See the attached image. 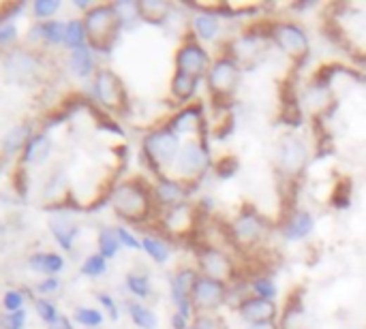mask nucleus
I'll return each instance as SVG.
<instances>
[{"label": "nucleus", "instance_id": "1", "mask_svg": "<svg viewBox=\"0 0 366 329\" xmlns=\"http://www.w3.org/2000/svg\"><path fill=\"white\" fill-rule=\"evenodd\" d=\"M84 28H86L90 47L108 53L112 49V45L116 43L122 24L114 11V5H99L86 13Z\"/></svg>", "mask_w": 366, "mask_h": 329}, {"label": "nucleus", "instance_id": "2", "mask_svg": "<svg viewBox=\"0 0 366 329\" xmlns=\"http://www.w3.org/2000/svg\"><path fill=\"white\" fill-rule=\"evenodd\" d=\"M180 148H182L180 137L165 127V129H156L150 135H146L141 154L148 162V167L156 174V178H161L163 176L161 169L176 162Z\"/></svg>", "mask_w": 366, "mask_h": 329}, {"label": "nucleus", "instance_id": "3", "mask_svg": "<svg viewBox=\"0 0 366 329\" xmlns=\"http://www.w3.org/2000/svg\"><path fill=\"white\" fill-rule=\"evenodd\" d=\"M114 209L129 223H141L150 212V195L137 182H125L112 197Z\"/></svg>", "mask_w": 366, "mask_h": 329}, {"label": "nucleus", "instance_id": "4", "mask_svg": "<svg viewBox=\"0 0 366 329\" xmlns=\"http://www.w3.org/2000/svg\"><path fill=\"white\" fill-rule=\"evenodd\" d=\"M227 302V287L225 283L210 278V276H197L191 289V306L197 314L201 312H215Z\"/></svg>", "mask_w": 366, "mask_h": 329}, {"label": "nucleus", "instance_id": "5", "mask_svg": "<svg viewBox=\"0 0 366 329\" xmlns=\"http://www.w3.org/2000/svg\"><path fill=\"white\" fill-rule=\"evenodd\" d=\"M238 82H240V67L227 56L215 60L210 65V71H208V75H206L208 90L213 92L215 98L232 96L238 88Z\"/></svg>", "mask_w": 366, "mask_h": 329}, {"label": "nucleus", "instance_id": "6", "mask_svg": "<svg viewBox=\"0 0 366 329\" xmlns=\"http://www.w3.org/2000/svg\"><path fill=\"white\" fill-rule=\"evenodd\" d=\"M270 37L277 43V47L281 51H285L287 56L298 58V56H306V53H308V37H306V32L300 26L291 24V22L272 24Z\"/></svg>", "mask_w": 366, "mask_h": 329}, {"label": "nucleus", "instance_id": "7", "mask_svg": "<svg viewBox=\"0 0 366 329\" xmlns=\"http://www.w3.org/2000/svg\"><path fill=\"white\" fill-rule=\"evenodd\" d=\"M208 167H210V156H208V150L199 143V141H187L182 143L178 158L174 162V169L184 176V178H193L203 174Z\"/></svg>", "mask_w": 366, "mask_h": 329}, {"label": "nucleus", "instance_id": "8", "mask_svg": "<svg viewBox=\"0 0 366 329\" xmlns=\"http://www.w3.org/2000/svg\"><path fill=\"white\" fill-rule=\"evenodd\" d=\"M277 162L279 169L287 176H298L308 162V150L304 141L298 137H283L277 146Z\"/></svg>", "mask_w": 366, "mask_h": 329}, {"label": "nucleus", "instance_id": "9", "mask_svg": "<svg viewBox=\"0 0 366 329\" xmlns=\"http://www.w3.org/2000/svg\"><path fill=\"white\" fill-rule=\"evenodd\" d=\"M208 67H210V56H208V51L199 43L184 41L178 47V51H176V71L201 77L208 71Z\"/></svg>", "mask_w": 366, "mask_h": 329}, {"label": "nucleus", "instance_id": "10", "mask_svg": "<svg viewBox=\"0 0 366 329\" xmlns=\"http://www.w3.org/2000/svg\"><path fill=\"white\" fill-rule=\"evenodd\" d=\"M94 92L99 96V101L110 107V109H118L127 103V92L125 86L120 82V77L110 71V69H103L96 73L94 77Z\"/></svg>", "mask_w": 366, "mask_h": 329}, {"label": "nucleus", "instance_id": "11", "mask_svg": "<svg viewBox=\"0 0 366 329\" xmlns=\"http://www.w3.org/2000/svg\"><path fill=\"white\" fill-rule=\"evenodd\" d=\"M197 278V273L191 267H182L172 276V299L176 304V312L189 318L193 314L191 306V289Z\"/></svg>", "mask_w": 366, "mask_h": 329}, {"label": "nucleus", "instance_id": "12", "mask_svg": "<svg viewBox=\"0 0 366 329\" xmlns=\"http://www.w3.org/2000/svg\"><path fill=\"white\" fill-rule=\"evenodd\" d=\"M197 259H199V267H201V276H210L221 283L232 278V261L225 252L208 246L197 252Z\"/></svg>", "mask_w": 366, "mask_h": 329}, {"label": "nucleus", "instance_id": "13", "mask_svg": "<svg viewBox=\"0 0 366 329\" xmlns=\"http://www.w3.org/2000/svg\"><path fill=\"white\" fill-rule=\"evenodd\" d=\"M238 314L248 321V323H266V321H274L277 316V306L274 302L261 299V297H244L238 304Z\"/></svg>", "mask_w": 366, "mask_h": 329}, {"label": "nucleus", "instance_id": "14", "mask_svg": "<svg viewBox=\"0 0 366 329\" xmlns=\"http://www.w3.org/2000/svg\"><path fill=\"white\" fill-rule=\"evenodd\" d=\"M261 233H264V221L253 212H242L236 223H234V238L242 244H251V242H257L261 238Z\"/></svg>", "mask_w": 366, "mask_h": 329}, {"label": "nucleus", "instance_id": "15", "mask_svg": "<svg viewBox=\"0 0 366 329\" xmlns=\"http://www.w3.org/2000/svg\"><path fill=\"white\" fill-rule=\"evenodd\" d=\"M315 229V218L306 209H296L283 225V236L289 242H298L310 236V231Z\"/></svg>", "mask_w": 366, "mask_h": 329}, {"label": "nucleus", "instance_id": "16", "mask_svg": "<svg viewBox=\"0 0 366 329\" xmlns=\"http://www.w3.org/2000/svg\"><path fill=\"white\" fill-rule=\"evenodd\" d=\"M261 45H264V41H261L259 37L255 34H242L238 39H234L229 43V51H232V60L238 65L240 60H244V65H248V60H257V56L261 53Z\"/></svg>", "mask_w": 366, "mask_h": 329}, {"label": "nucleus", "instance_id": "17", "mask_svg": "<svg viewBox=\"0 0 366 329\" xmlns=\"http://www.w3.org/2000/svg\"><path fill=\"white\" fill-rule=\"evenodd\" d=\"M201 124H203L201 107L199 105H187L184 109H180V112L172 118L168 129L174 131L180 137V135H189V133L197 131V127H201Z\"/></svg>", "mask_w": 366, "mask_h": 329}, {"label": "nucleus", "instance_id": "18", "mask_svg": "<svg viewBox=\"0 0 366 329\" xmlns=\"http://www.w3.org/2000/svg\"><path fill=\"white\" fill-rule=\"evenodd\" d=\"M184 195H187V193H184L182 184L176 182V180H172V178H165V176H161L159 182H156V186H154V197H156V201H159L161 205H168V207L182 203Z\"/></svg>", "mask_w": 366, "mask_h": 329}, {"label": "nucleus", "instance_id": "19", "mask_svg": "<svg viewBox=\"0 0 366 329\" xmlns=\"http://www.w3.org/2000/svg\"><path fill=\"white\" fill-rule=\"evenodd\" d=\"M193 28H195L199 39L215 41L221 32V20H219V15H215L210 11H203V13H197L193 18Z\"/></svg>", "mask_w": 366, "mask_h": 329}, {"label": "nucleus", "instance_id": "20", "mask_svg": "<svg viewBox=\"0 0 366 329\" xmlns=\"http://www.w3.org/2000/svg\"><path fill=\"white\" fill-rule=\"evenodd\" d=\"M199 79L201 77H195V75H187V73L176 71L174 77H172V94L178 101H191L195 96V92H197Z\"/></svg>", "mask_w": 366, "mask_h": 329}, {"label": "nucleus", "instance_id": "21", "mask_svg": "<svg viewBox=\"0 0 366 329\" xmlns=\"http://www.w3.org/2000/svg\"><path fill=\"white\" fill-rule=\"evenodd\" d=\"M28 265H30V269L41 271V273H58L65 267V259L54 252H43V254L30 257Z\"/></svg>", "mask_w": 366, "mask_h": 329}, {"label": "nucleus", "instance_id": "22", "mask_svg": "<svg viewBox=\"0 0 366 329\" xmlns=\"http://www.w3.org/2000/svg\"><path fill=\"white\" fill-rule=\"evenodd\" d=\"M141 248L150 254V259H152L154 263H159V265L168 263L170 257H172L170 244L163 242V240H159V238H152V236H144V238H141Z\"/></svg>", "mask_w": 366, "mask_h": 329}, {"label": "nucleus", "instance_id": "23", "mask_svg": "<svg viewBox=\"0 0 366 329\" xmlns=\"http://www.w3.org/2000/svg\"><path fill=\"white\" fill-rule=\"evenodd\" d=\"M137 5H139V15H141V20L152 22V24L163 22L165 15L170 13V5H168V3H156V0H144V3H137Z\"/></svg>", "mask_w": 366, "mask_h": 329}, {"label": "nucleus", "instance_id": "24", "mask_svg": "<svg viewBox=\"0 0 366 329\" xmlns=\"http://www.w3.org/2000/svg\"><path fill=\"white\" fill-rule=\"evenodd\" d=\"M49 139L45 135H37L26 143L24 150V162H41L49 154Z\"/></svg>", "mask_w": 366, "mask_h": 329}, {"label": "nucleus", "instance_id": "25", "mask_svg": "<svg viewBox=\"0 0 366 329\" xmlns=\"http://www.w3.org/2000/svg\"><path fill=\"white\" fill-rule=\"evenodd\" d=\"M180 223H184V227L191 225V205H187V203H178V205L168 207L165 227H168L170 231H176V229L182 227Z\"/></svg>", "mask_w": 366, "mask_h": 329}, {"label": "nucleus", "instance_id": "26", "mask_svg": "<svg viewBox=\"0 0 366 329\" xmlns=\"http://www.w3.org/2000/svg\"><path fill=\"white\" fill-rule=\"evenodd\" d=\"M49 229L51 233L56 236L58 244L65 248V250H71L73 248V238L77 236V227L73 223H67V221H51L49 223Z\"/></svg>", "mask_w": 366, "mask_h": 329}, {"label": "nucleus", "instance_id": "27", "mask_svg": "<svg viewBox=\"0 0 366 329\" xmlns=\"http://www.w3.org/2000/svg\"><path fill=\"white\" fill-rule=\"evenodd\" d=\"M129 314H131L133 323H135L139 329H156V325H159V321H156V314H154L148 306L129 304Z\"/></svg>", "mask_w": 366, "mask_h": 329}, {"label": "nucleus", "instance_id": "28", "mask_svg": "<svg viewBox=\"0 0 366 329\" xmlns=\"http://www.w3.org/2000/svg\"><path fill=\"white\" fill-rule=\"evenodd\" d=\"M71 69L75 71V75L80 77H88L94 69V60H92V53L88 47H82V49H75L71 53Z\"/></svg>", "mask_w": 366, "mask_h": 329}, {"label": "nucleus", "instance_id": "29", "mask_svg": "<svg viewBox=\"0 0 366 329\" xmlns=\"http://www.w3.org/2000/svg\"><path fill=\"white\" fill-rule=\"evenodd\" d=\"M120 240L116 236V229H103L99 233V254L106 257V259H112L116 257V252L120 250Z\"/></svg>", "mask_w": 366, "mask_h": 329}, {"label": "nucleus", "instance_id": "30", "mask_svg": "<svg viewBox=\"0 0 366 329\" xmlns=\"http://www.w3.org/2000/svg\"><path fill=\"white\" fill-rule=\"evenodd\" d=\"M86 41H88V37H86V28H84V22H80V20H71V22L67 24L65 45H67V47H71V49L75 51V49H82V47H86Z\"/></svg>", "mask_w": 366, "mask_h": 329}, {"label": "nucleus", "instance_id": "31", "mask_svg": "<svg viewBox=\"0 0 366 329\" xmlns=\"http://www.w3.org/2000/svg\"><path fill=\"white\" fill-rule=\"evenodd\" d=\"M114 11H116V15L120 20L122 28H133L141 20L139 5L137 3H129V0H125V3H116L114 5Z\"/></svg>", "mask_w": 366, "mask_h": 329}, {"label": "nucleus", "instance_id": "32", "mask_svg": "<svg viewBox=\"0 0 366 329\" xmlns=\"http://www.w3.org/2000/svg\"><path fill=\"white\" fill-rule=\"evenodd\" d=\"M127 287L129 291L139 297V299H146L150 297L152 293V285H150V278L148 276H141V273H127Z\"/></svg>", "mask_w": 366, "mask_h": 329}, {"label": "nucleus", "instance_id": "33", "mask_svg": "<svg viewBox=\"0 0 366 329\" xmlns=\"http://www.w3.org/2000/svg\"><path fill=\"white\" fill-rule=\"evenodd\" d=\"M30 141V127H15L7 137H5V152L13 154L18 152L22 146H26Z\"/></svg>", "mask_w": 366, "mask_h": 329}, {"label": "nucleus", "instance_id": "34", "mask_svg": "<svg viewBox=\"0 0 366 329\" xmlns=\"http://www.w3.org/2000/svg\"><path fill=\"white\" fill-rule=\"evenodd\" d=\"M251 289H253V293H255L257 297L268 299V302H272V299L277 297V293H279V289H277V285H274V280H272L270 276H257V278L251 283Z\"/></svg>", "mask_w": 366, "mask_h": 329}, {"label": "nucleus", "instance_id": "35", "mask_svg": "<svg viewBox=\"0 0 366 329\" xmlns=\"http://www.w3.org/2000/svg\"><path fill=\"white\" fill-rule=\"evenodd\" d=\"M106 269H108V259L101 257L99 252L96 254H90L84 261V265H82V273H84V276H90V278L103 276V273H106Z\"/></svg>", "mask_w": 366, "mask_h": 329}, {"label": "nucleus", "instance_id": "36", "mask_svg": "<svg viewBox=\"0 0 366 329\" xmlns=\"http://www.w3.org/2000/svg\"><path fill=\"white\" fill-rule=\"evenodd\" d=\"M41 30H43V39L47 43H65V34H67V24L65 22L49 20V22L41 24Z\"/></svg>", "mask_w": 366, "mask_h": 329}, {"label": "nucleus", "instance_id": "37", "mask_svg": "<svg viewBox=\"0 0 366 329\" xmlns=\"http://www.w3.org/2000/svg\"><path fill=\"white\" fill-rule=\"evenodd\" d=\"M193 329H229L227 323L215 312H201L193 318Z\"/></svg>", "mask_w": 366, "mask_h": 329}, {"label": "nucleus", "instance_id": "38", "mask_svg": "<svg viewBox=\"0 0 366 329\" xmlns=\"http://www.w3.org/2000/svg\"><path fill=\"white\" fill-rule=\"evenodd\" d=\"M75 321L88 329H99V325L103 323V314H101V310H94V308H77Z\"/></svg>", "mask_w": 366, "mask_h": 329}, {"label": "nucleus", "instance_id": "39", "mask_svg": "<svg viewBox=\"0 0 366 329\" xmlns=\"http://www.w3.org/2000/svg\"><path fill=\"white\" fill-rule=\"evenodd\" d=\"M34 308H37V314H39V316H41L45 323H49V325H54V323H58V321H61L56 306L51 304V302H47V299H37Z\"/></svg>", "mask_w": 366, "mask_h": 329}, {"label": "nucleus", "instance_id": "40", "mask_svg": "<svg viewBox=\"0 0 366 329\" xmlns=\"http://www.w3.org/2000/svg\"><path fill=\"white\" fill-rule=\"evenodd\" d=\"M0 329H24L26 325V312L18 310V312H7L3 318H0Z\"/></svg>", "mask_w": 366, "mask_h": 329}, {"label": "nucleus", "instance_id": "41", "mask_svg": "<svg viewBox=\"0 0 366 329\" xmlns=\"http://www.w3.org/2000/svg\"><path fill=\"white\" fill-rule=\"evenodd\" d=\"M32 9H34L37 18H49L61 9V3L58 0H37Z\"/></svg>", "mask_w": 366, "mask_h": 329}, {"label": "nucleus", "instance_id": "42", "mask_svg": "<svg viewBox=\"0 0 366 329\" xmlns=\"http://www.w3.org/2000/svg\"><path fill=\"white\" fill-rule=\"evenodd\" d=\"M238 167H240V162H238V158H234V156H225V158H221V162L217 164V174H219V178H232L236 172H238Z\"/></svg>", "mask_w": 366, "mask_h": 329}, {"label": "nucleus", "instance_id": "43", "mask_svg": "<svg viewBox=\"0 0 366 329\" xmlns=\"http://www.w3.org/2000/svg\"><path fill=\"white\" fill-rule=\"evenodd\" d=\"M3 306H5L7 312H18L24 306V295L20 291H7L5 297H3Z\"/></svg>", "mask_w": 366, "mask_h": 329}, {"label": "nucleus", "instance_id": "44", "mask_svg": "<svg viewBox=\"0 0 366 329\" xmlns=\"http://www.w3.org/2000/svg\"><path fill=\"white\" fill-rule=\"evenodd\" d=\"M116 236H118V240H120V244L122 246H127V248H131V250H139L141 248V242L129 231V229H125V227H116Z\"/></svg>", "mask_w": 366, "mask_h": 329}, {"label": "nucleus", "instance_id": "45", "mask_svg": "<svg viewBox=\"0 0 366 329\" xmlns=\"http://www.w3.org/2000/svg\"><path fill=\"white\" fill-rule=\"evenodd\" d=\"M96 297H99V302H101L103 306H106V310L110 312V316H112L114 321L120 316V312H118V308H116V304H114V299H112L110 295H106V293H99Z\"/></svg>", "mask_w": 366, "mask_h": 329}, {"label": "nucleus", "instance_id": "46", "mask_svg": "<svg viewBox=\"0 0 366 329\" xmlns=\"http://www.w3.org/2000/svg\"><path fill=\"white\" fill-rule=\"evenodd\" d=\"M15 34H18V30H15V26H13V24L3 26V28H0V45H7V43H11V41L15 39Z\"/></svg>", "mask_w": 366, "mask_h": 329}, {"label": "nucleus", "instance_id": "47", "mask_svg": "<svg viewBox=\"0 0 366 329\" xmlns=\"http://www.w3.org/2000/svg\"><path fill=\"white\" fill-rule=\"evenodd\" d=\"M58 287H61L58 278L49 276V278H45L43 283H39V293H54V291H56Z\"/></svg>", "mask_w": 366, "mask_h": 329}, {"label": "nucleus", "instance_id": "48", "mask_svg": "<svg viewBox=\"0 0 366 329\" xmlns=\"http://www.w3.org/2000/svg\"><path fill=\"white\" fill-rule=\"evenodd\" d=\"M172 327H174V329H189V327H187V318H184L182 314H178V312L172 316Z\"/></svg>", "mask_w": 366, "mask_h": 329}, {"label": "nucleus", "instance_id": "49", "mask_svg": "<svg viewBox=\"0 0 366 329\" xmlns=\"http://www.w3.org/2000/svg\"><path fill=\"white\" fill-rule=\"evenodd\" d=\"M246 329H277L272 321H266V323H248Z\"/></svg>", "mask_w": 366, "mask_h": 329}, {"label": "nucleus", "instance_id": "50", "mask_svg": "<svg viewBox=\"0 0 366 329\" xmlns=\"http://www.w3.org/2000/svg\"><path fill=\"white\" fill-rule=\"evenodd\" d=\"M75 7L77 9H88V0H75Z\"/></svg>", "mask_w": 366, "mask_h": 329}, {"label": "nucleus", "instance_id": "51", "mask_svg": "<svg viewBox=\"0 0 366 329\" xmlns=\"http://www.w3.org/2000/svg\"><path fill=\"white\" fill-rule=\"evenodd\" d=\"M61 329H73L71 327V321L69 318H61Z\"/></svg>", "mask_w": 366, "mask_h": 329}, {"label": "nucleus", "instance_id": "52", "mask_svg": "<svg viewBox=\"0 0 366 329\" xmlns=\"http://www.w3.org/2000/svg\"><path fill=\"white\" fill-rule=\"evenodd\" d=\"M189 329H193V327H189Z\"/></svg>", "mask_w": 366, "mask_h": 329}]
</instances>
